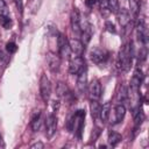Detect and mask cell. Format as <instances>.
Here are the masks:
<instances>
[{
    "label": "cell",
    "mask_w": 149,
    "mask_h": 149,
    "mask_svg": "<svg viewBox=\"0 0 149 149\" xmlns=\"http://www.w3.org/2000/svg\"><path fill=\"white\" fill-rule=\"evenodd\" d=\"M84 69H86V64H85V59L81 56H76L69 63V72L71 74H78Z\"/></svg>",
    "instance_id": "obj_6"
},
{
    "label": "cell",
    "mask_w": 149,
    "mask_h": 149,
    "mask_svg": "<svg viewBox=\"0 0 149 149\" xmlns=\"http://www.w3.org/2000/svg\"><path fill=\"white\" fill-rule=\"evenodd\" d=\"M77 76V87L80 92H84L87 88V69H84Z\"/></svg>",
    "instance_id": "obj_14"
},
{
    "label": "cell",
    "mask_w": 149,
    "mask_h": 149,
    "mask_svg": "<svg viewBox=\"0 0 149 149\" xmlns=\"http://www.w3.org/2000/svg\"><path fill=\"white\" fill-rule=\"evenodd\" d=\"M0 142H1V136H0Z\"/></svg>",
    "instance_id": "obj_30"
},
{
    "label": "cell",
    "mask_w": 149,
    "mask_h": 149,
    "mask_svg": "<svg viewBox=\"0 0 149 149\" xmlns=\"http://www.w3.org/2000/svg\"><path fill=\"white\" fill-rule=\"evenodd\" d=\"M85 111L84 109H78L77 112H74L73 114H71L68 118L66 121V129L71 133H74V135L80 139L81 137V133H83V128L85 125Z\"/></svg>",
    "instance_id": "obj_1"
},
{
    "label": "cell",
    "mask_w": 149,
    "mask_h": 149,
    "mask_svg": "<svg viewBox=\"0 0 149 149\" xmlns=\"http://www.w3.org/2000/svg\"><path fill=\"white\" fill-rule=\"evenodd\" d=\"M40 95L44 102H48L51 95V81L45 73H42L40 78Z\"/></svg>",
    "instance_id": "obj_4"
},
{
    "label": "cell",
    "mask_w": 149,
    "mask_h": 149,
    "mask_svg": "<svg viewBox=\"0 0 149 149\" xmlns=\"http://www.w3.org/2000/svg\"><path fill=\"white\" fill-rule=\"evenodd\" d=\"M8 55H9L8 52H5L3 50L0 49V64L1 65L6 66L8 64V62H9V56Z\"/></svg>",
    "instance_id": "obj_25"
},
{
    "label": "cell",
    "mask_w": 149,
    "mask_h": 149,
    "mask_svg": "<svg viewBox=\"0 0 149 149\" xmlns=\"http://www.w3.org/2000/svg\"><path fill=\"white\" fill-rule=\"evenodd\" d=\"M126 115V107L122 104H119L114 107V123H120Z\"/></svg>",
    "instance_id": "obj_15"
},
{
    "label": "cell",
    "mask_w": 149,
    "mask_h": 149,
    "mask_svg": "<svg viewBox=\"0 0 149 149\" xmlns=\"http://www.w3.org/2000/svg\"><path fill=\"white\" fill-rule=\"evenodd\" d=\"M16 50H17V47H16V44H15L14 42H8V43L6 44V51H7L9 55L14 54Z\"/></svg>",
    "instance_id": "obj_26"
},
{
    "label": "cell",
    "mask_w": 149,
    "mask_h": 149,
    "mask_svg": "<svg viewBox=\"0 0 149 149\" xmlns=\"http://www.w3.org/2000/svg\"><path fill=\"white\" fill-rule=\"evenodd\" d=\"M143 119H144V114H143L142 109L140 107H137L135 109V112H134V123H135V127H139L142 123Z\"/></svg>",
    "instance_id": "obj_22"
},
{
    "label": "cell",
    "mask_w": 149,
    "mask_h": 149,
    "mask_svg": "<svg viewBox=\"0 0 149 149\" xmlns=\"http://www.w3.org/2000/svg\"><path fill=\"white\" fill-rule=\"evenodd\" d=\"M90 57H91V61L95 64H101V63H105L108 57H109V54L105 50V49H101V48H98V47H94L91 52H90Z\"/></svg>",
    "instance_id": "obj_5"
},
{
    "label": "cell",
    "mask_w": 149,
    "mask_h": 149,
    "mask_svg": "<svg viewBox=\"0 0 149 149\" xmlns=\"http://www.w3.org/2000/svg\"><path fill=\"white\" fill-rule=\"evenodd\" d=\"M122 140V136L116 132H109L108 134V143L112 147H115L118 143H120Z\"/></svg>",
    "instance_id": "obj_20"
},
{
    "label": "cell",
    "mask_w": 149,
    "mask_h": 149,
    "mask_svg": "<svg viewBox=\"0 0 149 149\" xmlns=\"http://www.w3.org/2000/svg\"><path fill=\"white\" fill-rule=\"evenodd\" d=\"M116 15H118V21H119L120 26L123 27V28H126L130 23V21H132V14L126 8L119 9L118 13H116Z\"/></svg>",
    "instance_id": "obj_12"
},
{
    "label": "cell",
    "mask_w": 149,
    "mask_h": 149,
    "mask_svg": "<svg viewBox=\"0 0 149 149\" xmlns=\"http://www.w3.org/2000/svg\"><path fill=\"white\" fill-rule=\"evenodd\" d=\"M90 109H91V114L93 119H100V109H101V105L98 102V100H91L90 104Z\"/></svg>",
    "instance_id": "obj_17"
},
{
    "label": "cell",
    "mask_w": 149,
    "mask_h": 149,
    "mask_svg": "<svg viewBox=\"0 0 149 149\" xmlns=\"http://www.w3.org/2000/svg\"><path fill=\"white\" fill-rule=\"evenodd\" d=\"M47 63L51 72H57L61 68V57L59 55H56L55 52H48L47 54Z\"/></svg>",
    "instance_id": "obj_11"
},
{
    "label": "cell",
    "mask_w": 149,
    "mask_h": 149,
    "mask_svg": "<svg viewBox=\"0 0 149 149\" xmlns=\"http://www.w3.org/2000/svg\"><path fill=\"white\" fill-rule=\"evenodd\" d=\"M70 43V48H71V52H73L76 56H81L84 54L85 50V45L83 44V42L78 38H72L69 40Z\"/></svg>",
    "instance_id": "obj_13"
},
{
    "label": "cell",
    "mask_w": 149,
    "mask_h": 149,
    "mask_svg": "<svg viewBox=\"0 0 149 149\" xmlns=\"http://www.w3.org/2000/svg\"><path fill=\"white\" fill-rule=\"evenodd\" d=\"M43 122V119H42V113L41 112H37L33 118H31V122H30V126H31V129L34 132H37L40 130L41 128V125Z\"/></svg>",
    "instance_id": "obj_16"
},
{
    "label": "cell",
    "mask_w": 149,
    "mask_h": 149,
    "mask_svg": "<svg viewBox=\"0 0 149 149\" xmlns=\"http://www.w3.org/2000/svg\"><path fill=\"white\" fill-rule=\"evenodd\" d=\"M105 27H106V29H107V31H109V33H113V34H115L116 33V30H115V27H114V24L113 23H111V22H106L105 23Z\"/></svg>",
    "instance_id": "obj_27"
},
{
    "label": "cell",
    "mask_w": 149,
    "mask_h": 149,
    "mask_svg": "<svg viewBox=\"0 0 149 149\" xmlns=\"http://www.w3.org/2000/svg\"><path fill=\"white\" fill-rule=\"evenodd\" d=\"M57 47H58V55L61 59H69L71 56V48L68 37L64 34H58L57 37Z\"/></svg>",
    "instance_id": "obj_3"
},
{
    "label": "cell",
    "mask_w": 149,
    "mask_h": 149,
    "mask_svg": "<svg viewBox=\"0 0 149 149\" xmlns=\"http://www.w3.org/2000/svg\"><path fill=\"white\" fill-rule=\"evenodd\" d=\"M143 77H144V76H143L142 70L137 68V69L134 71L133 77H132V79H130V91H133V92H135V93L139 92L140 86H141V84H142V81H143Z\"/></svg>",
    "instance_id": "obj_9"
},
{
    "label": "cell",
    "mask_w": 149,
    "mask_h": 149,
    "mask_svg": "<svg viewBox=\"0 0 149 149\" xmlns=\"http://www.w3.org/2000/svg\"><path fill=\"white\" fill-rule=\"evenodd\" d=\"M87 92H88V98L91 100H99L102 93L100 81L98 79H93L87 86Z\"/></svg>",
    "instance_id": "obj_7"
},
{
    "label": "cell",
    "mask_w": 149,
    "mask_h": 149,
    "mask_svg": "<svg viewBox=\"0 0 149 149\" xmlns=\"http://www.w3.org/2000/svg\"><path fill=\"white\" fill-rule=\"evenodd\" d=\"M132 61H133V47H132V43L128 42L120 49L119 57H118L119 69L122 72L129 71V69L132 66Z\"/></svg>",
    "instance_id": "obj_2"
},
{
    "label": "cell",
    "mask_w": 149,
    "mask_h": 149,
    "mask_svg": "<svg viewBox=\"0 0 149 149\" xmlns=\"http://www.w3.org/2000/svg\"><path fill=\"white\" fill-rule=\"evenodd\" d=\"M106 3H107V8L109 9V12L116 14L118 10L120 9L119 8V0H106Z\"/></svg>",
    "instance_id": "obj_23"
},
{
    "label": "cell",
    "mask_w": 149,
    "mask_h": 149,
    "mask_svg": "<svg viewBox=\"0 0 149 149\" xmlns=\"http://www.w3.org/2000/svg\"><path fill=\"white\" fill-rule=\"evenodd\" d=\"M128 97H129V91H128L127 86L122 85L120 87V90H119V93H118V101L120 104H122V102L128 100Z\"/></svg>",
    "instance_id": "obj_21"
},
{
    "label": "cell",
    "mask_w": 149,
    "mask_h": 149,
    "mask_svg": "<svg viewBox=\"0 0 149 149\" xmlns=\"http://www.w3.org/2000/svg\"><path fill=\"white\" fill-rule=\"evenodd\" d=\"M95 2H97V0H85V5H86L88 8H92Z\"/></svg>",
    "instance_id": "obj_28"
},
{
    "label": "cell",
    "mask_w": 149,
    "mask_h": 149,
    "mask_svg": "<svg viewBox=\"0 0 149 149\" xmlns=\"http://www.w3.org/2000/svg\"><path fill=\"white\" fill-rule=\"evenodd\" d=\"M111 109H112V105L109 101L105 102L102 106H101V109H100V119L102 120V122H106L109 118V114H111Z\"/></svg>",
    "instance_id": "obj_18"
},
{
    "label": "cell",
    "mask_w": 149,
    "mask_h": 149,
    "mask_svg": "<svg viewBox=\"0 0 149 149\" xmlns=\"http://www.w3.org/2000/svg\"><path fill=\"white\" fill-rule=\"evenodd\" d=\"M57 130V116L55 114H49L45 119V135L47 137H52Z\"/></svg>",
    "instance_id": "obj_8"
},
{
    "label": "cell",
    "mask_w": 149,
    "mask_h": 149,
    "mask_svg": "<svg viewBox=\"0 0 149 149\" xmlns=\"http://www.w3.org/2000/svg\"><path fill=\"white\" fill-rule=\"evenodd\" d=\"M7 16H10L8 7L3 0H0V17H7Z\"/></svg>",
    "instance_id": "obj_24"
},
{
    "label": "cell",
    "mask_w": 149,
    "mask_h": 149,
    "mask_svg": "<svg viewBox=\"0 0 149 149\" xmlns=\"http://www.w3.org/2000/svg\"><path fill=\"white\" fill-rule=\"evenodd\" d=\"M69 87L63 81H58L57 85H56V93L58 97H65L66 94H69Z\"/></svg>",
    "instance_id": "obj_19"
},
{
    "label": "cell",
    "mask_w": 149,
    "mask_h": 149,
    "mask_svg": "<svg viewBox=\"0 0 149 149\" xmlns=\"http://www.w3.org/2000/svg\"><path fill=\"white\" fill-rule=\"evenodd\" d=\"M70 24H71V28H72L73 33H77V34L80 33V28H81L80 14H79V10L76 7H73L71 13H70Z\"/></svg>",
    "instance_id": "obj_10"
},
{
    "label": "cell",
    "mask_w": 149,
    "mask_h": 149,
    "mask_svg": "<svg viewBox=\"0 0 149 149\" xmlns=\"http://www.w3.org/2000/svg\"><path fill=\"white\" fill-rule=\"evenodd\" d=\"M43 147H44L43 143H35V144H33L30 148H43Z\"/></svg>",
    "instance_id": "obj_29"
}]
</instances>
